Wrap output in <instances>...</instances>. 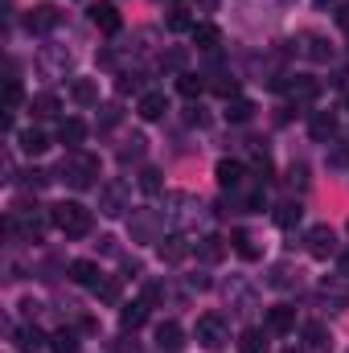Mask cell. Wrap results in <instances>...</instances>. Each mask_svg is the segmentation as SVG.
<instances>
[{"label": "cell", "mask_w": 349, "mask_h": 353, "mask_svg": "<svg viewBox=\"0 0 349 353\" xmlns=\"http://www.w3.org/2000/svg\"><path fill=\"white\" fill-rule=\"evenodd\" d=\"M50 222H54L66 239H83V234H90V226H94L90 210L79 205V201H58V205H50Z\"/></svg>", "instance_id": "obj_1"}, {"label": "cell", "mask_w": 349, "mask_h": 353, "mask_svg": "<svg viewBox=\"0 0 349 353\" xmlns=\"http://www.w3.org/2000/svg\"><path fill=\"white\" fill-rule=\"evenodd\" d=\"M62 181H70L74 189H87L94 185V173H99V161L94 157H70V161H62Z\"/></svg>", "instance_id": "obj_2"}, {"label": "cell", "mask_w": 349, "mask_h": 353, "mask_svg": "<svg viewBox=\"0 0 349 353\" xmlns=\"http://www.w3.org/2000/svg\"><path fill=\"white\" fill-rule=\"evenodd\" d=\"M197 345H206V350H218V345H226V321H222L218 312H206V316H197Z\"/></svg>", "instance_id": "obj_3"}, {"label": "cell", "mask_w": 349, "mask_h": 353, "mask_svg": "<svg viewBox=\"0 0 349 353\" xmlns=\"http://www.w3.org/2000/svg\"><path fill=\"white\" fill-rule=\"evenodd\" d=\"M90 25L99 29V33H119V25H123V17H119V8L111 4V0H99V4H90Z\"/></svg>", "instance_id": "obj_4"}, {"label": "cell", "mask_w": 349, "mask_h": 353, "mask_svg": "<svg viewBox=\"0 0 349 353\" xmlns=\"http://www.w3.org/2000/svg\"><path fill=\"white\" fill-rule=\"evenodd\" d=\"M308 255H312V259H329V255H337V239H333L329 226H312V230H308Z\"/></svg>", "instance_id": "obj_5"}, {"label": "cell", "mask_w": 349, "mask_h": 353, "mask_svg": "<svg viewBox=\"0 0 349 353\" xmlns=\"http://www.w3.org/2000/svg\"><path fill=\"white\" fill-rule=\"evenodd\" d=\"M321 300L329 304V312H341V308H349V283L346 279H321Z\"/></svg>", "instance_id": "obj_6"}, {"label": "cell", "mask_w": 349, "mask_h": 353, "mask_svg": "<svg viewBox=\"0 0 349 353\" xmlns=\"http://www.w3.org/2000/svg\"><path fill=\"white\" fill-rule=\"evenodd\" d=\"M308 132H312V140L329 144V140L337 136V115H333V111H312V115H308Z\"/></svg>", "instance_id": "obj_7"}, {"label": "cell", "mask_w": 349, "mask_h": 353, "mask_svg": "<svg viewBox=\"0 0 349 353\" xmlns=\"http://www.w3.org/2000/svg\"><path fill=\"white\" fill-rule=\"evenodd\" d=\"M181 345H185V329H181L177 321H165V325H157V350L181 353Z\"/></svg>", "instance_id": "obj_8"}, {"label": "cell", "mask_w": 349, "mask_h": 353, "mask_svg": "<svg viewBox=\"0 0 349 353\" xmlns=\"http://www.w3.org/2000/svg\"><path fill=\"white\" fill-rule=\"evenodd\" d=\"M54 25H58V8H54V4H37V8L25 17V29H29V33H50Z\"/></svg>", "instance_id": "obj_9"}, {"label": "cell", "mask_w": 349, "mask_h": 353, "mask_svg": "<svg viewBox=\"0 0 349 353\" xmlns=\"http://www.w3.org/2000/svg\"><path fill=\"white\" fill-rule=\"evenodd\" d=\"M70 279L74 283H83V288H103V271H99V263H90V259H74L70 263Z\"/></svg>", "instance_id": "obj_10"}, {"label": "cell", "mask_w": 349, "mask_h": 353, "mask_svg": "<svg viewBox=\"0 0 349 353\" xmlns=\"http://www.w3.org/2000/svg\"><path fill=\"white\" fill-rule=\"evenodd\" d=\"M136 111H140V119H161V115L169 111V99H165L161 90H144L140 103H136Z\"/></svg>", "instance_id": "obj_11"}, {"label": "cell", "mask_w": 349, "mask_h": 353, "mask_svg": "<svg viewBox=\"0 0 349 353\" xmlns=\"http://www.w3.org/2000/svg\"><path fill=\"white\" fill-rule=\"evenodd\" d=\"M267 329H271V333H292V329H296V308H292V304H275V308L267 312Z\"/></svg>", "instance_id": "obj_12"}, {"label": "cell", "mask_w": 349, "mask_h": 353, "mask_svg": "<svg viewBox=\"0 0 349 353\" xmlns=\"http://www.w3.org/2000/svg\"><path fill=\"white\" fill-rule=\"evenodd\" d=\"M17 140H21V152H25V157H41V152L50 148V136H46L41 128H25Z\"/></svg>", "instance_id": "obj_13"}, {"label": "cell", "mask_w": 349, "mask_h": 353, "mask_svg": "<svg viewBox=\"0 0 349 353\" xmlns=\"http://www.w3.org/2000/svg\"><path fill=\"white\" fill-rule=\"evenodd\" d=\"M230 247H235V251H239L247 263H255V259L263 255L259 239H255V234H247V230H235V234H230Z\"/></svg>", "instance_id": "obj_14"}, {"label": "cell", "mask_w": 349, "mask_h": 353, "mask_svg": "<svg viewBox=\"0 0 349 353\" xmlns=\"http://www.w3.org/2000/svg\"><path fill=\"white\" fill-rule=\"evenodd\" d=\"M12 341H17V350H21V353H37L41 345H46V333H41V329H33V325H21V329L12 333Z\"/></svg>", "instance_id": "obj_15"}, {"label": "cell", "mask_w": 349, "mask_h": 353, "mask_svg": "<svg viewBox=\"0 0 349 353\" xmlns=\"http://www.w3.org/2000/svg\"><path fill=\"white\" fill-rule=\"evenodd\" d=\"M58 140H62L66 148H79V144L87 140V123H83V119H62V128H58Z\"/></svg>", "instance_id": "obj_16"}, {"label": "cell", "mask_w": 349, "mask_h": 353, "mask_svg": "<svg viewBox=\"0 0 349 353\" xmlns=\"http://www.w3.org/2000/svg\"><path fill=\"white\" fill-rule=\"evenodd\" d=\"M243 176H247V169H243L239 161H218V185H222V189H239Z\"/></svg>", "instance_id": "obj_17"}, {"label": "cell", "mask_w": 349, "mask_h": 353, "mask_svg": "<svg viewBox=\"0 0 349 353\" xmlns=\"http://www.w3.org/2000/svg\"><path fill=\"white\" fill-rule=\"evenodd\" d=\"M144 321H148V300L123 304V312H119V325H123V329H140Z\"/></svg>", "instance_id": "obj_18"}, {"label": "cell", "mask_w": 349, "mask_h": 353, "mask_svg": "<svg viewBox=\"0 0 349 353\" xmlns=\"http://www.w3.org/2000/svg\"><path fill=\"white\" fill-rule=\"evenodd\" d=\"M189 37H193V46H197V50H218V41H222V33H218L214 25H193V29H189Z\"/></svg>", "instance_id": "obj_19"}, {"label": "cell", "mask_w": 349, "mask_h": 353, "mask_svg": "<svg viewBox=\"0 0 349 353\" xmlns=\"http://www.w3.org/2000/svg\"><path fill=\"white\" fill-rule=\"evenodd\" d=\"M251 115H255V103H251V99H230V103H226V119H230V123H247Z\"/></svg>", "instance_id": "obj_20"}, {"label": "cell", "mask_w": 349, "mask_h": 353, "mask_svg": "<svg viewBox=\"0 0 349 353\" xmlns=\"http://www.w3.org/2000/svg\"><path fill=\"white\" fill-rule=\"evenodd\" d=\"M185 255H189V243H185V239H165V243H161V259H165V263H181V259H185Z\"/></svg>", "instance_id": "obj_21"}, {"label": "cell", "mask_w": 349, "mask_h": 353, "mask_svg": "<svg viewBox=\"0 0 349 353\" xmlns=\"http://www.w3.org/2000/svg\"><path fill=\"white\" fill-rule=\"evenodd\" d=\"M197 255H201L206 263H218V259L226 255V243H222L218 234H210V239H201V247H197Z\"/></svg>", "instance_id": "obj_22"}, {"label": "cell", "mask_w": 349, "mask_h": 353, "mask_svg": "<svg viewBox=\"0 0 349 353\" xmlns=\"http://www.w3.org/2000/svg\"><path fill=\"white\" fill-rule=\"evenodd\" d=\"M304 41H308V50H304V54H308L312 62H329V58H333V46H329L325 37H317V33H312V37H304Z\"/></svg>", "instance_id": "obj_23"}, {"label": "cell", "mask_w": 349, "mask_h": 353, "mask_svg": "<svg viewBox=\"0 0 349 353\" xmlns=\"http://www.w3.org/2000/svg\"><path fill=\"white\" fill-rule=\"evenodd\" d=\"M29 111H33L37 119H50V115H58V94H37V99L29 103Z\"/></svg>", "instance_id": "obj_24"}, {"label": "cell", "mask_w": 349, "mask_h": 353, "mask_svg": "<svg viewBox=\"0 0 349 353\" xmlns=\"http://www.w3.org/2000/svg\"><path fill=\"white\" fill-rule=\"evenodd\" d=\"M239 350H243V353H263V350H267V341H263V329H247V333L239 337Z\"/></svg>", "instance_id": "obj_25"}, {"label": "cell", "mask_w": 349, "mask_h": 353, "mask_svg": "<svg viewBox=\"0 0 349 353\" xmlns=\"http://www.w3.org/2000/svg\"><path fill=\"white\" fill-rule=\"evenodd\" d=\"M292 222H300V201H283V205H275V226H292Z\"/></svg>", "instance_id": "obj_26"}, {"label": "cell", "mask_w": 349, "mask_h": 353, "mask_svg": "<svg viewBox=\"0 0 349 353\" xmlns=\"http://www.w3.org/2000/svg\"><path fill=\"white\" fill-rule=\"evenodd\" d=\"M177 90H181L185 99H197V94L206 90V83H201L197 74H181V79H177Z\"/></svg>", "instance_id": "obj_27"}, {"label": "cell", "mask_w": 349, "mask_h": 353, "mask_svg": "<svg viewBox=\"0 0 349 353\" xmlns=\"http://www.w3.org/2000/svg\"><path fill=\"white\" fill-rule=\"evenodd\" d=\"M50 350H54V353H74V350H79V341H74V333H66V329H62V333H54V337H50Z\"/></svg>", "instance_id": "obj_28"}, {"label": "cell", "mask_w": 349, "mask_h": 353, "mask_svg": "<svg viewBox=\"0 0 349 353\" xmlns=\"http://www.w3.org/2000/svg\"><path fill=\"white\" fill-rule=\"evenodd\" d=\"M70 94H74V103H94V99H99V87H94L90 79H79Z\"/></svg>", "instance_id": "obj_29"}, {"label": "cell", "mask_w": 349, "mask_h": 353, "mask_svg": "<svg viewBox=\"0 0 349 353\" xmlns=\"http://www.w3.org/2000/svg\"><path fill=\"white\" fill-rule=\"evenodd\" d=\"M169 29H193V25H189V8H185V4H173V8H169Z\"/></svg>", "instance_id": "obj_30"}, {"label": "cell", "mask_w": 349, "mask_h": 353, "mask_svg": "<svg viewBox=\"0 0 349 353\" xmlns=\"http://www.w3.org/2000/svg\"><path fill=\"white\" fill-rule=\"evenodd\" d=\"M103 214H123V201H119V189L115 185L103 193Z\"/></svg>", "instance_id": "obj_31"}, {"label": "cell", "mask_w": 349, "mask_h": 353, "mask_svg": "<svg viewBox=\"0 0 349 353\" xmlns=\"http://www.w3.org/2000/svg\"><path fill=\"white\" fill-rule=\"evenodd\" d=\"M140 189H144V193H157V189H161V173H157V169H144V173H140Z\"/></svg>", "instance_id": "obj_32"}, {"label": "cell", "mask_w": 349, "mask_h": 353, "mask_svg": "<svg viewBox=\"0 0 349 353\" xmlns=\"http://www.w3.org/2000/svg\"><path fill=\"white\" fill-rule=\"evenodd\" d=\"M17 103H21V83H17V79H8V94H4V107H8V111H17Z\"/></svg>", "instance_id": "obj_33"}, {"label": "cell", "mask_w": 349, "mask_h": 353, "mask_svg": "<svg viewBox=\"0 0 349 353\" xmlns=\"http://www.w3.org/2000/svg\"><path fill=\"white\" fill-rule=\"evenodd\" d=\"M329 165H333V169H349V148H346V144L329 152Z\"/></svg>", "instance_id": "obj_34"}, {"label": "cell", "mask_w": 349, "mask_h": 353, "mask_svg": "<svg viewBox=\"0 0 349 353\" xmlns=\"http://www.w3.org/2000/svg\"><path fill=\"white\" fill-rule=\"evenodd\" d=\"M214 90H218L222 99H235V94H239V83H235V79H222V83H214Z\"/></svg>", "instance_id": "obj_35"}, {"label": "cell", "mask_w": 349, "mask_h": 353, "mask_svg": "<svg viewBox=\"0 0 349 353\" xmlns=\"http://www.w3.org/2000/svg\"><path fill=\"white\" fill-rule=\"evenodd\" d=\"M304 337H308L312 345H325V325H308V329H304Z\"/></svg>", "instance_id": "obj_36"}, {"label": "cell", "mask_w": 349, "mask_h": 353, "mask_svg": "<svg viewBox=\"0 0 349 353\" xmlns=\"http://www.w3.org/2000/svg\"><path fill=\"white\" fill-rule=\"evenodd\" d=\"M99 296H103V300H115V296H119V283H103Z\"/></svg>", "instance_id": "obj_37"}, {"label": "cell", "mask_w": 349, "mask_h": 353, "mask_svg": "<svg viewBox=\"0 0 349 353\" xmlns=\"http://www.w3.org/2000/svg\"><path fill=\"white\" fill-rule=\"evenodd\" d=\"M337 21H341V25L349 29V4H341V8H337Z\"/></svg>", "instance_id": "obj_38"}, {"label": "cell", "mask_w": 349, "mask_h": 353, "mask_svg": "<svg viewBox=\"0 0 349 353\" xmlns=\"http://www.w3.org/2000/svg\"><path fill=\"white\" fill-rule=\"evenodd\" d=\"M337 263H341V271L349 275V251H341V255H337Z\"/></svg>", "instance_id": "obj_39"}, {"label": "cell", "mask_w": 349, "mask_h": 353, "mask_svg": "<svg viewBox=\"0 0 349 353\" xmlns=\"http://www.w3.org/2000/svg\"><path fill=\"white\" fill-rule=\"evenodd\" d=\"M201 4H206V8H214V4H218V0H201Z\"/></svg>", "instance_id": "obj_40"}, {"label": "cell", "mask_w": 349, "mask_h": 353, "mask_svg": "<svg viewBox=\"0 0 349 353\" xmlns=\"http://www.w3.org/2000/svg\"><path fill=\"white\" fill-rule=\"evenodd\" d=\"M283 353H296V350H283Z\"/></svg>", "instance_id": "obj_41"}, {"label": "cell", "mask_w": 349, "mask_h": 353, "mask_svg": "<svg viewBox=\"0 0 349 353\" xmlns=\"http://www.w3.org/2000/svg\"><path fill=\"white\" fill-rule=\"evenodd\" d=\"M346 107H349V99H346Z\"/></svg>", "instance_id": "obj_42"}]
</instances>
